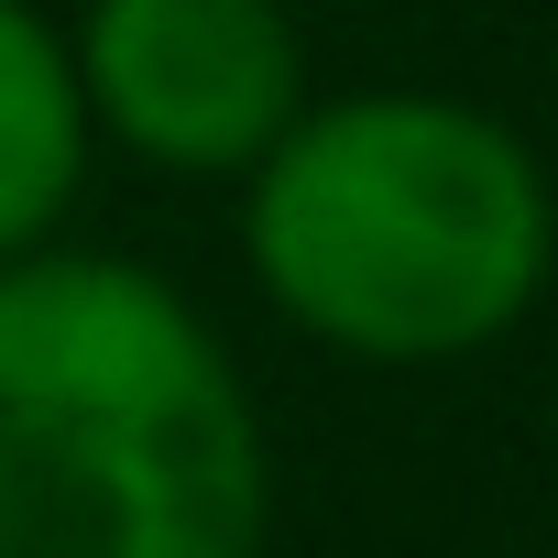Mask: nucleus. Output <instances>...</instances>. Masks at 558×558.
I'll list each match as a JSON object with an SVG mask.
<instances>
[{"mask_svg": "<svg viewBox=\"0 0 558 558\" xmlns=\"http://www.w3.org/2000/svg\"><path fill=\"white\" fill-rule=\"evenodd\" d=\"M77 66L99 121L186 175L263 165L296 121V34L274 0H99Z\"/></svg>", "mask_w": 558, "mask_h": 558, "instance_id": "obj_3", "label": "nucleus"}, {"mask_svg": "<svg viewBox=\"0 0 558 558\" xmlns=\"http://www.w3.org/2000/svg\"><path fill=\"white\" fill-rule=\"evenodd\" d=\"M77 154H88V88L66 45L23 0H0V263L45 241V219L77 186Z\"/></svg>", "mask_w": 558, "mask_h": 558, "instance_id": "obj_4", "label": "nucleus"}, {"mask_svg": "<svg viewBox=\"0 0 558 558\" xmlns=\"http://www.w3.org/2000/svg\"><path fill=\"white\" fill-rule=\"evenodd\" d=\"M241 230L263 296L351 362H460L504 340L558 252L536 154L460 99L286 121Z\"/></svg>", "mask_w": 558, "mask_h": 558, "instance_id": "obj_2", "label": "nucleus"}, {"mask_svg": "<svg viewBox=\"0 0 558 558\" xmlns=\"http://www.w3.org/2000/svg\"><path fill=\"white\" fill-rule=\"evenodd\" d=\"M263 416L165 274L0 263V558H263Z\"/></svg>", "mask_w": 558, "mask_h": 558, "instance_id": "obj_1", "label": "nucleus"}]
</instances>
